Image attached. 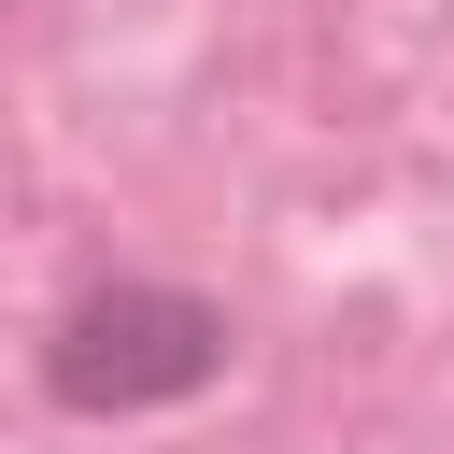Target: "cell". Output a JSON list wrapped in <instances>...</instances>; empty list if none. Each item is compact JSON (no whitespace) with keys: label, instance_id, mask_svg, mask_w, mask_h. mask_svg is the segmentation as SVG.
Wrapping results in <instances>:
<instances>
[{"label":"cell","instance_id":"6da1fadb","mask_svg":"<svg viewBox=\"0 0 454 454\" xmlns=\"http://www.w3.org/2000/svg\"><path fill=\"white\" fill-rule=\"evenodd\" d=\"M227 340H241L227 298L156 284V270H114V284H85L43 326V397L85 411V426H128V411H170V397L227 383Z\"/></svg>","mask_w":454,"mask_h":454}]
</instances>
